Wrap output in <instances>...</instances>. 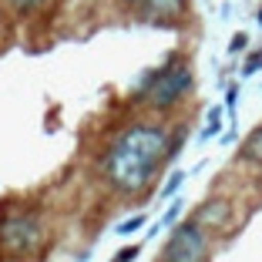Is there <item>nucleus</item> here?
<instances>
[{"label": "nucleus", "mask_w": 262, "mask_h": 262, "mask_svg": "<svg viewBox=\"0 0 262 262\" xmlns=\"http://www.w3.org/2000/svg\"><path fill=\"white\" fill-rule=\"evenodd\" d=\"M219 121H222V111H212V115H208V128H205V138H212V135H219V128H222V124H219Z\"/></svg>", "instance_id": "obj_9"}, {"label": "nucleus", "mask_w": 262, "mask_h": 262, "mask_svg": "<svg viewBox=\"0 0 262 262\" xmlns=\"http://www.w3.org/2000/svg\"><path fill=\"white\" fill-rule=\"evenodd\" d=\"M165 155H168V135L151 124H135L111 145L104 171L118 192L141 195L155 182V171L162 168Z\"/></svg>", "instance_id": "obj_1"}, {"label": "nucleus", "mask_w": 262, "mask_h": 262, "mask_svg": "<svg viewBox=\"0 0 262 262\" xmlns=\"http://www.w3.org/2000/svg\"><path fill=\"white\" fill-rule=\"evenodd\" d=\"M7 4L17 10V14H34V10H37L44 0H7Z\"/></svg>", "instance_id": "obj_7"}, {"label": "nucleus", "mask_w": 262, "mask_h": 262, "mask_svg": "<svg viewBox=\"0 0 262 262\" xmlns=\"http://www.w3.org/2000/svg\"><path fill=\"white\" fill-rule=\"evenodd\" d=\"M141 225H145V215H135V219H128V222L118 225V235H131V232L141 229Z\"/></svg>", "instance_id": "obj_8"}, {"label": "nucleus", "mask_w": 262, "mask_h": 262, "mask_svg": "<svg viewBox=\"0 0 262 262\" xmlns=\"http://www.w3.org/2000/svg\"><path fill=\"white\" fill-rule=\"evenodd\" d=\"M242 158H246V162L262 165V128H255L252 135H249V141L242 145Z\"/></svg>", "instance_id": "obj_6"}, {"label": "nucleus", "mask_w": 262, "mask_h": 262, "mask_svg": "<svg viewBox=\"0 0 262 262\" xmlns=\"http://www.w3.org/2000/svg\"><path fill=\"white\" fill-rule=\"evenodd\" d=\"M37 242H40V222L31 212L7 215L0 222V246L7 249L10 255H27Z\"/></svg>", "instance_id": "obj_4"}, {"label": "nucleus", "mask_w": 262, "mask_h": 262, "mask_svg": "<svg viewBox=\"0 0 262 262\" xmlns=\"http://www.w3.org/2000/svg\"><path fill=\"white\" fill-rule=\"evenodd\" d=\"M259 24H262V14H259Z\"/></svg>", "instance_id": "obj_14"}, {"label": "nucleus", "mask_w": 262, "mask_h": 262, "mask_svg": "<svg viewBox=\"0 0 262 262\" xmlns=\"http://www.w3.org/2000/svg\"><path fill=\"white\" fill-rule=\"evenodd\" d=\"M135 7L141 10V17L155 24H168V20H178L185 14V0H131Z\"/></svg>", "instance_id": "obj_5"}, {"label": "nucleus", "mask_w": 262, "mask_h": 262, "mask_svg": "<svg viewBox=\"0 0 262 262\" xmlns=\"http://www.w3.org/2000/svg\"><path fill=\"white\" fill-rule=\"evenodd\" d=\"M205 255H208V239L199 222L178 225L162 249V262H205Z\"/></svg>", "instance_id": "obj_3"}, {"label": "nucleus", "mask_w": 262, "mask_h": 262, "mask_svg": "<svg viewBox=\"0 0 262 262\" xmlns=\"http://www.w3.org/2000/svg\"><path fill=\"white\" fill-rule=\"evenodd\" d=\"M188 88H192V68L182 64V61H175L165 71H158V77L151 81V88L145 91V98H148L151 108L165 111V108H171V104H178V101L185 98Z\"/></svg>", "instance_id": "obj_2"}, {"label": "nucleus", "mask_w": 262, "mask_h": 262, "mask_svg": "<svg viewBox=\"0 0 262 262\" xmlns=\"http://www.w3.org/2000/svg\"><path fill=\"white\" fill-rule=\"evenodd\" d=\"M182 178H185V175H171V182L165 185V195H171V192H175V188L182 185Z\"/></svg>", "instance_id": "obj_12"}, {"label": "nucleus", "mask_w": 262, "mask_h": 262, "mask_svg": "<svg viewBox=\"0 0 262 262\" xmlns=\"http://www.w3.org/2000/svg\"><path fill=\"white\" fill-rule=\"evenodd\" d=\"M242 47H246V34H235V37H232V54H239Z\"/></svg>", "instance_id": "obj_11"}, {"label": "nucleus", "mask_w": 262, "mask_h": 262, "mask_svg": "<svg viewBox=\"0 0 262 262\" xmlns=\"http://www.w3.org/2000/svg\"><path fill=\"white\" fill-rule=\"evenodd\" d=\"M259 64H262V54H255V57H252V61H249V64H246V74H252V71H255V68H259Z\"/></svg>", "instance_id": "obj_13"}, {"label": "nucleus", "mask_w": 262, "mask_h": 262, "mask_svg": "<svg viewBox=\"0 0 262 262\" xmlns=\"http://www.w3.org/2000/svg\"><path fill=\"white\" fill-rule=\"evenodd\" d=\"M135 255H138V249H135V246H131V249H121V252L115 255V262H131Z\"/></svg>", "instance_id": "obj_10"}]
</instances>
